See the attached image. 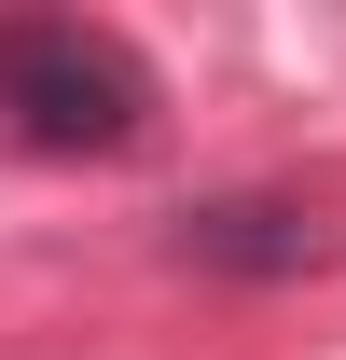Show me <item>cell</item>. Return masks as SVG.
Here are the masks:
<instances>
[{
    "label": "cell",
    "mask_w": 346,
    "mask_h": 360,
    "mask_svg": "<svg viewBox=\"0 0 346 360\" xmlns=\"http://www.w3.org/2000/svg\"><path fill=\"white\" fill-rule=\"evenodd\" d=\"M167 250L194 277H305V264H333V222L305 194H208L167 222Z\"/></svg>",
    "instance_id": "cell-2"
},
{
    "label": "cell",
    "mask_w": 346,
    "mask_h": 360,
    "mask_svg": "<svg viewBox=\"0 0 346 360\" xmlns=\"http://www.w3.org/2000/svg\"><path fill=\"white\" fill-rule=\"evenodd\" d=\"M0 139L14 153H139L153 139V56L97 14H0Z\"/></svg>",
    "instance_id": "cell-1"
}]
</instances>
